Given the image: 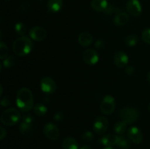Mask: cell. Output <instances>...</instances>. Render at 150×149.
Returning a JSON list of instances; mask_svg holds the SVG:
<instances>
[{
    "instance_id": "74e56055",
    "label": "cell",
    "mask_w": 150,
    "mask_h": 149,
    "mask_svg": "<svg viewBox=\"0 0 150 149\" xmlns=\"http://www.w3.org/2000/svg\"><path fill=\"white\" fill-rule=\"evenodd\" d=\"M147 81L149 82V83L150 84V72L147 74Z\"/></svg>"
},
{
    "instance_id": "4316f807",
    "label": "cell",
    "mask_w": 150,
    "mask_h": 149,
    "mask_svg": "<svg viewBox=\"0 0 150 149\" xmlns=\"http://www.w3.org/2000/svg\"><path fill=\"white\" fill-rule=\"evenodd\" d=\"M94 134L92 131H84L83 134L81 135V138L84 142H91L94 140Z\"/></svg>"
},
{
    "instance_id": "d6986e66",
    "label": "cell",
    "mask_w": 150,
    "mask_h": 149,
    "mask_svg": "<svg viewBox=\"0 0 150 149\" xmlns=\"http://www.w3.org/2000/svg\"><path fill=\"white\" fill-rule=\"evenodd\" d=\"M63 149H79L77 141L72 137H67L62 142Z\"/></svg>"
},
{
    "instance_id": "9a60e30c",
    "label": "cell",
    "mask_w": 150,
    "mask_h": 149,
    "mask_svg": "<svg viewBox=\"0 0 150 149\" xmlns=\"http://www.w3.org/2000/svg\"><path fill=\"white\" fill-rule=\"evenodd\" d=\"M117 135L115 134H108L104 135L99 140V143L103 145L108 147V146H113L117 145Z\"/></svg>"
},
{
    "instance_id": "603a6c76",
    "label": "cell",
    "mask_w": 150,
    "mask_h": 149,
    "mask_svg": "<svg viewBox=\"0 0 150 149\" xmlns=\"http://www.w3.org/2000/svg\"><path fill=\"white\" fill-rule=\"evenodd\" d=\"M47 107L44 104L38 103L34 106V112L39 116H44L47 113Z\"/></svg>"
},
{
    "instance_id": "4fadbf2b",
    "label": "cell",
    "mask_w": 150,
    "mask_h": 149,
    "mask_svg": "<svg viewBox=\"0 0 150 149\" xmlns=\"http://www.w3.org/2000/svg\"><path fill=\"white\" fill-rule=\"evenodd\" d=\"M114 61L115 65L119 68H124L127 66L129 61L128 56L125 51H120L114 55Z\"/></svg>"
},
{
    "instance_id": "f1b7e54d",
    "label": "cell",
    "mask_w": 150,
    "mask_h": 149,
    "mask_svg": "<svg viewBox=\"0 0 150 149\" xmlns=\"http://www.w3.org/2000/svg\"><path fill=\"white\" fill-rule=\"evenodd\" d=\"M142 39L146 44L150 45V28L144 29L143 31L142 34Z\"/></svg>"
},
{
    "instance_id": "8d00e7d4",
    "label": "cell",
    "mask_w": 150,
    "mask_h": 149,
    "mask_svg": "<svg viewBox=\"0 0 150 149\" xmlns=\"http://www.w3.org/2000/svg\"><path fill=\"white\" fill-rule=\"evenodd\" d=\"M2 92H3V88L2 86H1V85L0 84V96H1V95L2 94Z\"/></svg>"
},
{
    "instance_id": "277c9868",
    "label": "cell",
    "mask_w": 150,
    "mask_h": 149,
    "mask_svg": "<svg viewBox=\"0 0 150 149\" xmlns=\"http://www.w3.org/2000/svg\"><path fill=\"white\" fill-rule=\"evenodd\" d=\"M119 115L123 121L127 124H131L138 120L139 117V111L136 108L127 107L120 110Z\"/></svg>"
},
{
    "instance_id": "5b68a950",
    "label": "cell",
    "mask_w": 150,
    "mask_h": 149,
    "mask_svg": "<svg viewBox=\"0 0 150 149\" xmlns=\"http://www.w3.org/2000/svg\"><path fill=\"white\" fill-rule=\"evenodd\" d=\"M116 108V100L111 95L104 96L100 104V110L104 115H111Z\"/></svg>"
},
{
    "instance_id": "2e32d148",
    "label": "cell",
    "mask_w": 150,
    "mask_h": 149,
    "mask_svg": "<svg viewBox=\"0 0 150 149\" xmlns=\"http://www.w3.org/2000/svg\"><path fill=\"white\" fill-rule=\"evenodd\" d=\"M108 4L107 0H92L91 7L97 12H103L106 10Z\"/></svg>"
},
{
    "instance_id": "e0dca14e",
    "label": "cell",
    "mask_w": 150,
    "mask_h": 149,
    "mask_svg": "<svg viewBox=\"0 0 150 149\" xmlns=\"http://www.w3.org/2000/svg\"><path fill=\"white\" fill-rule=\"evenodd\" d=\"M129 21V15L126 13H119L114 16V23L116 26H122L127 24Z\"/></svg>"
},
{
    "instance_id": "7a4b0ae2",
    "label": "cell",
    "mask_w": 150,
    "mask_h": 149,
    "mask_svg": "<svg viewBox=\"0 0 150 149\" xmlns=\"http://www.w3.org/2000/svg\"><path fill=\"white\" fill-rule=\"evenodd\" d=\"M33 49V42L32 39L26 36L18 38L13 45V51L18 56H24L30 53Z\"/></svg>"
},
{
    "instance_id": "e575fe53",
    "label": "cell",
    "mask_w": 150,
    "mask_h": 149,
    "mask_svg": "<svg viewBox=\"0 0 150 149\" xmlns=\"http://www.w3.org/2000/svg\"><path fill=\"white\" fill-rule=\"evenodd\" d=\"M6 135H7V130L4 127H0V140L5 138Z\"/></svg>"
},
{
    "instance_id": "52a82bcc",
    "label": "cell",
    "mask_w": 150,
    "mask_h": 149,
    "mask_svg": "<svg viewBox=\"0 0 150 149\" xmlns=\"http://www.w3.org/2000/svg\"><path fill=\"white\" fill-rule=\"evenodd\" d=\"M40 89L46 94L54 93L57 90V84L52 78L49 77H45L40 80Z\"/></svg>"
},
{
    "instance_id": "5bb4252c",
    "label": "cell",
    "mask_w": 150,
    "mask_h": 149,
    "mask_svg": "<svg viewBox=\"0 0 150 149\" xmlns=\"http://www.w3.org/2000/svg\"><path fill=\"white\" fill-rule=\"evenodd\" d=\"M78 41L81 46L88 47L92 45V42H93V37L89 32H84L79 34V37H78Z\"/></svg>"
},
{
    "instance_id": "d590c367",
    "label": "cell",
    "mask_w": 150,
    "mask_h": 149,
    "mask_svg": "<svg viewBox=\"0 0 150 149\" xmlns=\"http://www.w3.org/2000/svg\"><path fill=\"white\" fill-rule=\"evenodd\" d=\"M79 149H92V148L89 145H85L81 146Z\"/></svg>"
},
{
    "instance_id": "ffe728a7",
    "label": "cell",
    "mask_w": 150,
    "mask_h": 149,
    "mask_svg": "<svg viewBox=\"0 0 150 149\" xmlns=\"http://www.w3.org/2000/svg\"><path fill=\"white\" fill-rule=\"evenodd\" d=\"M117 145L122 149H128L131 146V141L130 139L123 135H117Z\"/></svg>"
},
{
    "instance_id": "4dcf8cb0",
    "label": "cell",
    "mask_w": 150,
    "mask_h": 149,
    "mask_svg": "<svg viewBox=\"0 0 150 149\" xmlns=\"http://www.w3.org/2000/svg\"><path fill=\"white\" fill-rule=\"evenodd\" d=\"M135 72V69L133 66H127L125 67V73L127 75H133Z\"/></svg>"
},
{
    "instance_id": "30bf717a",
    "label": "cell",
    "mask_w": 150,
    "mask_h": 149,
    "mask_svg": "<svg viewBox=\"0 0 150 149\" xmlns=\"http://www.w3.org/2000/svg\"><path fill=\"white\" fill-rule=\"evenodd\" d=\"M83 58L86 64L95 65L99 61V54L93 48H89L83 52Z\"/></svg>"
},
{
    "instance_id": "d6a6232c",
    "label": "cell",
    "mask_w": 150,
    "mask_h": 149,
    "mask_svg": "<svg viewBox=\"0 0 150 149\" xmlns=\"http://www.w3.org/2000/svg\"><path fill=\"white\" fill-rule=\"evenodd\" d=\"M104 45H105V43H104L103 40H102V39H98V40H97L96 42H95V47L97 48V49L100 50V49H102V48H103Z\"/></svg>"
},
{
    "instance_id": "836d02e7",
    "label": "cell",
    "mask_w": 150,
    "mask_h": 149,
    "mask_svg": "<svg viewBox=\"0 0 150 149\" xmlns=\"http://www.w3.org/2000/svg\"><path fill=\"white\" fill-rule=\"evenodd\" d=\"M63 118H64V115H63V114L61 112H57V113L54 114V121H57V122H59V121H61L63 119Z\"/></svg>"
},
{
    "instance_id": "9c48e42d",
    "label": "cell",
    "mask_w": 150,
    "mask_h": 149,
    "mask_svg": "<svg viewBox=\"0 0 150 149\" xmlns=\"http://www.w3.org/2000/svg\"><path fill=\"white\" fill-rule=\"evenodd\" d=\"M29 37L37 42L43 41L47 37V32L42 26H35L29 31Z\"/></svg>"
},
{
    "instance_id": "7402d4cb",
    "label": "cell",
    "mask_w": 150,
    "mask_h": 149,
    "mask_svg": "<svg viewBox=\"0 0 150 149\" xmlns=\"http://www.w3.org/2000/svg\"><path fill=\"white\" fill-rule=\"evenodd\" d=\"M19 131L23 135H30L33 131L32 124H28L22 121L19 126Z\"/></svg>"
},
{
    "instance_id": "83f0119b",
    "label": "cell",
    "mask_w": 150,
    "mask_h": 149,
    "mask_svg": "<svg viewBox=\"0 0 150 149\" xmlns=\"http://www.w3.org/2000/svg\"><path fill=\"white\" fill-rule=\"evenodd\" d=\"M15 63H16V59H15L14 57L10 56H7V58H4L3 64L7 68H10V67H12L14 65Z\"/></svg>"
},
{
    "instance_id": "7c38bea8",
    "label": "cell",
    "mask_w": 150,
    "mask_h": 149,
    "mask_svg": "<svg viewBox=\"0 0 150 149\" xmlns=\"http://www.w3.org/2000/svg\"><path fill=\"white\" fill-rule=\"evenodd\" d=\"M127 137L135 144H140L143 140V134L137 127H130L128 129Z\"/></svg>"
},
{
    "instance_id": "ab89813d",
    "label": "cell",
    "mask_w": 150,
    "mask_h": 149,
    "mask_svg": "<svg viewBox=\"0 0 150 149\" xmlns=\"http://www.w3.org/2000/svg\"><path fill=\"white\" fill-rule=\"evenodd\" d=\"M103 149H115V148H113L112 146H108V147L104 148Z\"/></svg>"
},
{
    "instance_id": "ba28073f",
    "label": "cell",
    "mask_w": 150,
    "mask_h": 149,
    "mask_svg": "<svg viewBox=\"0 0 150 149\" xmlns=\"http://www.w3.org/2000/svg\"><path fill=\"white\" fill-rule=\"evenodd\" d=\"M43 133L45 137L51 140H56L59 137V129L53 123H48L44 126Z\"/></svg>"
},
{
    "instance_id": "f35d334b",
    "label": "cell",
    "mask_w": 150,
    "mask_h": 149,
    "mask_svg": "<svg viewBox=\"0 0 150 149\" xmlns=\"http://www.w3.org/2000/svg\"><path fill=\"white\" fill-rule=\"evenodd\" d=\"M2 38H3V33H2V32L0 30V41L2 39Z\"/></svg>"
},
{
    "instance_id": "8fae6325",
    "label": "cell",
    "mask_w": 150,
    "mask_h": 149,
    "mask_svg": "<svg viewBox=\"0 0 150 149\" xmlns=\"http://www.w3.org/2000/svg\"><path fill=\"white\" fill-rule=\"evenodd\" d=\"M127 10L133 17H139L142 13V7L139 0H130L127 4Z\"/></svg>"
},
{
    "instance_id": "6da1fadb",
    "label": "cell",
    "mask_w": 150,
    "mask_h": 149,
    "mask_svg": "<svg viewBox=\"0 0 150 149\" xmlns=\"http://www.w3.org/2000/svg\"><path fill=\"white\" fill-rule=\"evenodd\" d=\"M16 105L23 112H29L34 108V98L32 92L28 88H21L16 95Z\"/></svg>"
},
{
    "instance_id": "44dd1931",
    "label": "cell",
    "mask_w": 150,
    "mask_h": 149,
    "mask_svg": "<svg viewBox=\"0 0 150 149\" xmlns=\"http://www.w3.org/2000/svg\"><path fill=\"white\" fill-rule=\"evenodd\" d=\"M127 124L125 122V121H123L122 120L118 121V122H117L114 124V130L115 131V133H117L119 135H121V134H124L126 131V130H127Z\"/></svg>"
},
{
    "instance_id": "60d3db41",
    "label": "cell",
    "mask_w": 150,
    "mask_h": 149,
    "mask_svg": "<svg viewBox=\"0 0 150 149\" xmlns=\"http://www.w3.org/2000/svg\"><path fill=\"white\" fill-rule=\"evenodd\" d=\"M148 109H149V111L150 112V103H149V107H148Z\"/></svg>"
},
{
    "instance_id": "d4e9b609",
    "label": "cell",
    "mask_w": 150,
    "mask_h": 149,
    "mask_svg": "<svg viewBox=\"0 0 150 149\" xmlns=\"http://www.w3.org/2000/svg\"><path fill=\"white\" fill-rule=\"evenodd\" d=\"M15 30H16V33L20 35V36H23L27 32L26 25L23 23H21V22L17 23L15 25Z\"/></svg>"
},
{
    "instance_id": "f546056e",
    "label": "cell",
    "mask_w": 150,
    "mask_h": 149,
    "mask_svg": "<svg viewBox=\"0 0 150 149\" xmlns=\"http://www.w3.org/2000/svg\"><path fill=\"white\" fill-rule=\"evenodd\" d=\"M34 120V117L32 114H25L22 117V121L28 124H32Z\"/></svg>"
},
{
    "instance_id": "1f68e13d",
    "label": "cell",
    "mask_w": 150,
    "mask_h": 149,
    "mask_svg": "<svg viewBox=\"0 0 150 149\" xmlns=\"http://www.w3.org/2000/svg\"><path fill=\"white\" fill-rule=\"evenodd\" d=\"M10 103V101L7 97H3L0 99V105L3 107H7Z\"/></svg>"
},
{
    "instance_id": "3957f363",
    "label": "cell",
    "mask_w": 150,
    "mask_h": 149,
    "mask_svg": "<svg viewBox=\"0 0 150 149\" xmlns=\"http://www.w3.org/2000/svg\"><path fill=\"white\" fill-rule=\"evenodd\" d=\"M21 118V115L18 110L13 108L5 110L0 115V121L7 127L16 125L20 121Z\"/></svg>"
},
{
    "instance_id": "8992f818",
    "label": "cell",
    "mask_w": 150,
    "mask_h": 149,
    "mask_svg": "<svg viewBox=\"0 0 150 149\" xmlns=\"http://www.w3.org/2000/svg\"><path fill=\"white\" fill-rule=\"evenodd\" d=\"M108 127V120L103 115H99L95 118L93 123V130L97 134L102 135L107 131Z\"/></svg>"
},
{
    "instance_id": "ac0fdd59",
    "label": "cell",
    "mask_w": 150,
    "mask_h": 149,
    "mask_svg": "<svg viewBox=\"0 0 150 149\" xmlns=\"http://www.w3.org/2000/svg\"><path fill=\"white\" fill-rule=\"evenodd\" d=\"M63 7V0H48V9L51 13L60 11Z\"/></svg>"
},
{
    "instance_id": "cb8c5ba5",
    "label": "cell",
    "mask_w": 150,
    "mask_h": 149,
    "mask_svg": "<svg viewBox=\"0 0 150 149\" xmlns=\"http://www.w3.org/2000/svg\"><path fill=\"white\" fill-rule=\"evenodd\" d=\"M139 38L136 34H129L125 39V42L129 47H134L139 43Z\"/></svg>"
},
{
    "instance_id": "b9f144b4",
    "label": "cell",
    "mask_w": 150,
    "mask_h": 149,
    "mask_svg": "<svg viewBox=\"0 0 150 149\" xmlns=\"http://www.w3.org/2000/svg\"><path fill=\"white\" fill-rule=\"evenodd\" d=\"M1 64H0V72H1Z\"/></svg>"
},
{
    "instance_id": "484cf974",
    "label": "cell",
    "mask_w": 150,
    "mask_h": 149,
    "mask_svg": "<svg viewBox=\"0 0 150 149\" xmlns=\"http://www.w3.org/2000/svg\"><path fill=\"white\" fill-rule=\"evenodd\" d=\"M9 49L4 42H0V59H4L8 56Z\"/></svg>"
}]
</instances>
